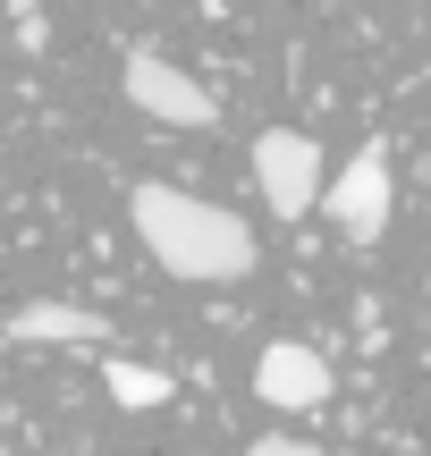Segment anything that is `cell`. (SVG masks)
Masks as SVG:
<instances>
[{
	"instance_id": "cell-1",
	"label": "cell",
	"mask_w": 431,
	"mask_h": 456,
	"mask_svg": "<svg viewBox=\"0 0 431 456\" xmlns=\"http://www.w3.org/2000/svg\"><path fill=\"white\" fill-rule=\"evenodd\" d=\"M135 237L161 262L169 279H195V288H229V279H254V228L220 203L186 195V186H135Z\"/></svg>"
},
{
	"instance_id": "cell-2",
	"label": "cell",
	"mask_w": 431,
	"mask_h": 456,
	"mask_svg": "<svg viewBox=\"0 0 431 456\" xmlns=\"http://www.w3.org/2000/svg\"><path fill=\"white\" fill-rule=\"evenodd\" d=\"M118 85H127V102L152 118V127H186V135H203V127H220V102L203 94L195 77H186L178 60H161V51H127V68H118Z\"/></svg>"
},
{
	"instance_id": "cell-3",
	"label": "cell",
	"mask_w": 431,
	"mask_h": 456,
	"mask_svg": "<svg viewBox=\"0 0 431 456\" xmlns=\"http://www.w3.org/2000/svg\"><path fill=\"white\" fill-rule=\"evenodd\" d=\"M254 186H263V203L280 220H305L321 203V152H313V135H297V127L254 135Z\"/></svg>"
},
{
	"instance_id": "cell-4",
	"label": "cell",
	"mask_w": 431,
	"mask_h": 456,
	"mask_svg": "<svg viewBox=\"0 0 431 456\" xmlns=\"http://www.w3.org/2000/svg\"><path fill=\"white\" fill-rule=\"evenodd\" d=\"M389 195H398V186H389V144H355V161L321 186V212L347 228L355 245H372L389 228Z\"/></svg>"
},
{
	"instance_id": "cell-5",
	"label": "cell",
	"mask_w": 431,
	"mask_h": 456,
	"mask_svg": "<svg viewBox=\"0 0 431 456\" xmlns=\"http://www.w3.org/2000/svg\"><path fill=\"white\" fill-rule=\"evenodd\" d=\"M330 389H338V380H330V363H321V346L280 338V346H263V363H254V397L280 406V414H313Z\"/></svg>"
},
{
	"instance_id": "cell-6",
	"label": "cell",
	"mask_w": 431,
	"mask_h": 456,
	"mask_svg": "<svg viewBox=\"0 0 431 456\" xmlns=\"http://www.w3.org/2000/svg\"><path fill=\"white\" fill-rule=\"evenodd\" d=\"M0 330H9L17 346H102V338H110V322H102V313H85V305H51V296H43V305H17Z\"/></svg>"
},
{
	"instance_id": "cell-7",
	"label": "cell",
	"mask_w": 431,
	"mask_h": 456,
	"mask_svg": "<svg viewBox=\"0 0 431 456\" xmlns=\"http://www.w3.org/2000/svg\"><path fill=\"white\" fill-rule=\"evenodd\" d=\"M102 389H110L127 414H152V406H169V372H161V363H127V355H110Z\"/></svg>"
},
{
	"instance_id": "cell-8",
	"label": "cell",
	"mask_w": 431,
	"mask_h": 456,
	"mask_svg": "<svg viewBox=\"0 0 431 456\" xmlns=\"http://www.w3.org/2000/svg\"><path fill=\"white\" fill-rule=\"evenodd\" d=\"M246 456H321V448H313V440H288V431H271V440H254Z\"/></svg>"
},
{
	"instance_id": "cell-9",
	"label": "cell",
	"mask_w": 431,
	"mask_h": 456,
	"mask_svg": "<svg viewBox=\"0 0 431 456\" xmlns=\"http://www.w3.org/2000/svg\"><path fill=\"white\" fill-rule=\"evenodd\" d=\"M0 456H9V448H0Z\"/></svg>"
}]
</instances>
